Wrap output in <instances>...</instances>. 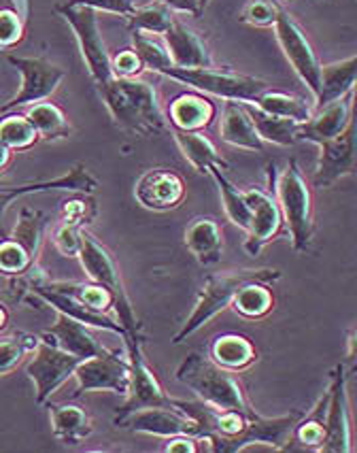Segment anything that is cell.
Here are the masks:
<instances>
[{"instance_id":"cell-1","label":"cell","mask_w":357,"mask_h":453,"mask_svg":"<svg viewBox=\"0 0 357 453\" xmlns=\"http://www.w3.org/2000/svg\"><path fill=\"white\" fill-rule=\"evenodd\" d=\"M113 122L125 133L139 136L162 134L168 130V119L162 111L156 88L143 79L115 77L109 86L98 89Z\"/></svg>"},{"instance_id":"cell-2","label":"cell","mask_w":357,"mask_h":453,"mask_svg":"<svg viewBox=\"0 0 357 453\" xmlns=\"http://www.w3.org/2000/svg\"><path fill=\"white\" fill-rule=\"evenodd\" d=\"M236 372L225 371L219 365H215L209 356L194 351L181 362L177 368V379L187 389L196 394L201 403L217 411H236L247 418H255V409H251L247 400L245 388Z\"/></svg>"},{"instance_id":"cell-3","label":"cell","mask_w":357,"mask_h":453,"mask_svg":"<svg viewBox=\"0 0 357 453\" xmlns=\"http://www.w3.org/2000/svg\"><path fill=\"white\" fill-rule=\"evenodd\" d=\"M279 279L281 271H277V268H240V271H225L209 275L201 294H198L196 307L192 309L190 315H187L186 324H183L181 330L177 332L172 343L181 345L183 341H187L192 334H196L204 324H209L213 318H217L222 311L232 307L234 296L247 286V283L257 281L272 286V283L279 281Z\"/></svg>"},{"instance_id":"cell-4","label":"cell","mask_w":357,"mask_h":453,"mask_svg":"<svg viewBox=\"0 0 357 453\" xmlns=\"http://www.w3.org/2000/svg\"><path fill=\"white\" fill-rule=\"evenodd\" d=\"M79 262H81L83 271L89 277V281L98 283V286L107 288L113 296V313L115 319L124 326L128 336L134 339H143L141 332V321L136 318L133 303H130L128 292H125L122 273H119L118 262L111 256V251L104 247L96 236H92L87 230L81 234V247H79Z\"/></svg>"},{"instance_id":"cell-5","label":"cell","mask_w":357,"mask_h":453,"mask_svg":"<svg viewBox=\"0 0 357 453\" xmlns=\"http://www.w3.org/2000/svg\"><path fill=\"white\" fill-rule=\"evenodd\" d=\"M275 196L285 219L287 233L296 251H307L315 234V213H313V192L304 179L296 160L283 168L279 177L272 181Z\"/></svg>"},{"instance_id":"cell-6","label":"cell","mask_w":357,"mask_h":453,"mask_svg":"<svg viewBox=\"0 0 357 453\" xmlns=\"http://www.w3.org/2000/svg\"><path fill=\"white\" fill-rule=\"evenodd\" d=\"M164 77H171L172 81L183 83L192 88L194 92L209 94L224 100H236V103L249 104L270 88V83L264 79H257L251 75H240V73L230 71V68H178L171 66L162 73Z\"/></svg>"},{"instance_id":"cell-7","label":"cell","mask_w":357,"mask_h":453,"mask_svg":"<svg viewBox=\"0 0 357 453\" xmlns=\"http://www.w3.org/2000/svg\"><path fill=\"white\" fill-rule=\"evenodd\" d=\"M56 12L66 19V24L75 33L79 50H81L83 62H86L94 86H96V89L109 86L115 79V73L111 56H109L107 45H104L101 35L96 12L87 7H68V4H57Z\"/></svg>"},{"instance_id":"cell-8","label":"cell","mask_w":357,"mask_h":453,"mask_svg":"<svg viewBox=\"0 0 357 453\" xmlns=\"http://www.w3.org/2000/svg\"><path fill=\"white\" fill-rule=\"evenodd\" d=\"M300 419V411H293L290 415H281V418H262V415H255V418L247 421L240 434L232 436V439H213L211 451L234 453L251 451L257 449V447H264L268 451L292 449L293 430H296Z\"/></svg>"},{"instance_id":"cell-9","label":"cell","mask_w":357,"mask_h":453,"mask_svg":"<svg viewBox=\"0 0 357 453\" xmlns=\"http://www.w3.org/2000/svg\"><path fill=\"white\" fill-rule=\"evenodd\" d=\"M4 60L22 75V88H19V92L13 98H9L0 107V113H9V111H18L49 100L56 94V89L60 88V83L66 79L65 68L54 65L47 58H24L7 54Z\"/></svg>"},{"instance_id":"cell-10","label":"cell","mask_w":357,"mask_h":453,"mask_svg":"<svg viewBox=\"0 0 357 453\" xmlns=\"http://www.w3.org/2000/svg\"><path fill=\"white\" fill-rule=\"evenodd\" d=\"M125 354H128L130 365V383L128 394H125V403L118 411L115 418L134 413L141 409H154V407H177V400L171 398L157 381L156 372L147 365V357L143 354V339H134V336H124Z\"/></svg>"},{"instance_id":"cell-11","label":"cell","mask_w":357,"mask_h":453,"mask_svg":"<svg viewBox=\"0 0 357 453\" xmlns=\"http://www.w3.org/2000/svg\"><path fill=\"white\" fill-rule=\"evenodd\" d=\"M315 168L313 183L317 188L334 186L338 179L357 173V81L351 94V118L334 139L325 141Z\"/></svg>"},{"instance_id":"cell-12","label":"cell","mask_w":357,"mask_h":453,"mask_svg":"<svg viewBox=\"0 0 357 453\" xmlns=\"http://www.w3.org/2000/svg\"><path fill=\"white\" fill-rule=\"evenodd\" d=\"M81 357L68 354L60 347L49 343L41 336L39 345L33 351V357L26 365V375L34 383V403L43 407L51 394L57 392L71 377H75Z\"/></svg>"},{"instance_id":"cell-13","label":"cell","mask_w":357,"mask_h":453,"mask_svg":"<svg viewBox=\"0 0 357 453\" xmlns=\"http://www.w3.org/2000/svg\"><path fill=\"white\" fill-rule=\"evenodd\" d=\"M277 41H279L283 54H285L287 62H290L296 75L300 77V81L313 92V98L319 96V89H322V62H319L317 54H315L311 41L307 39L300 24L292 18L287 9H279L275 26Z\"/></svg>"},{"instance_id":"cell-14","label":"cell","mask_w":357,"mask_h":453,"mask_svg":"<svg viewBox=\"0 0 357 453\" xmlns=\"http://www.w3.org/2000/svg\"><path fill=\"white\" fill-rule=\"evenodd\" d=\"M113 424L118 428L139 432V434L162 436V439H172V436L178 434L196 436V439H211L201 421L178 407V400L177 407L141 409L134 411V413L122 415V418H115Z\"/></svg>"},{"instance_id":"cell-15","label":"cell","mask_w":357,"mask_h":453,"mask_svg":"<svg viewBox=\"0 0 357 453\" xmlns=\"http://www.w3.org/2000/svg\"><path fill=\"white\" fill-rule=\"evenodd\" d=\"M77 379V389L72 394V400L87 392H96V389H107V392L128 394V383H130V365H128V354H122L119 349L115 351H104L94 357H87L75 371Z\"/></svg>"},{"instance_id":"cell-16","label":"cell","mask_w":357,"mask_h":453,"mask_svg":"<svg viewBox=\"0 0 357 453\" xmlns=\"http://www.w3.org/2000/svg\"><path fill=\"white\" fill-rule=\"evenodd\" d=\"M323 453L353 451V421H351L349 394H346V366L338 365L332 371L328 388V413H325Z\"/></svg>"},{"instance_id":"cell-17","label":"cell","mask_w":357,"mask_h":453,"mask_svg":"<svg viewBox=\"0 0 357 453\" xmlns=\"http://www.w3.org/2000/svg\"><path fill=\"white\" fill-rule=\"evenodd\" d=\"M247 204L251 209V221L249 230H247L245 239V251L249 256H257L268 243L277 239L283 233V219L279 200H277L275 192H266L262 188H249L243 189Z\"/></svg>"},{"instance_id":"cell-18","label":"cell","mask_w":357,"mask_h":453,"mask_svg":"<svg viewBox=\"0 0 357 453\" xmlns=\"http://www.w3.org/2000/svg\"><path fill=\"white\" fill-rule=\"evenodd\" d=\"M186 194V179L178 175L175 168L168 166L149 168L134 186V196L141 207L156 211V213H166V211L181 207Z\"/></svg>"},{"instance_id":"cell-19","label":"cell","mask_w":357,"mask_h":453,"mask_svg":"<svg viewBox=\"0 0 357 453\" xmlns=\"http://www.w3.org/2000/svg\"><path fill=\"white\" fill-rule=\"evenodd\" d=\"M98 188L96 177L87 171L86 165L72 166L66 175L47 179V181H30L22 186H0V239H7V230H4V213H7L9 204L15 203L18 198L28 196V194H45L54 192V189H65V192L75 194H94Z\"/></svg>"},{"instance_id":"cell-20","label":"cell","mask_w":357,"mask_h":453,"mask_svg":"<svg viewBox=\"0 0 357 453\" xmlns=\"http://www.w3.org/2000/svg\"><path fill=\"white\" fill-rule=\"evenodd\" d=\"M56 324H51V328H47L41 334L45 341L57 345L60 349L68 351V354L81 357V360H87V357L107 351V347H103L94 339V334L87 330L86 324H81L75 318H68L66 313H60V311H56Z\"/></svg>"},{"instance_id":"cell-21","label":"cell","mask_w":357,"mask_h":453,"mask_svg":"<svg viewBox=\"0 0 357 453\" xmlns=\"http://www.w3.org/2000/svg\"><path fill=\"white\" fill-rule=\"evenodd\" d=\"M172 66L178 68H207L213 66V56L204 41L187 24L175 19L171 28L162 35Z\"/></svg>"},{"instance_id":"cell-22","label":"cell","mask_w":357,"mask_h":453,"mask_svg":"<svg viewBox=\"0 0 357 453\" xmlns=\"http://www.w3.org/2000/svg\"><path fill=\"white\" fill-rule=\"evenodd\" d=\"M351 94H353V89H351ZM351 94H345V96L315 109L313 118L308 122L300 124L296 139L308 141V143L315 145H322L325 141L334 139L351 118Z\"/></svg>"},{"instance_id":"cell-23","label":"cell","mask_w":357,"mask_h":453,"mask_svg":"<svg viewBox=\"0 0 357 453\" xmlns=\"http://www.w3.org/2000/svg\"><path fill=\"white\" fill-rule=\"evenodd\" d=\"M215 115H217V107L211 98L201 92H183L171 100L166 119L175 130L204 133L213 124Z\"/></svg>"},{"instance_id":"cell-24","label":"cell","mask_w":357,"mask_h":453,"mask_svg":"<svg viewBox=\"0 0 357 453\" xmlns=\"http://www.w3.org/2000/svg\"><path fill=\"white\" fill-rule=\"evenodd\" d=\"M219 134H222L224 143L239 147V150L264 151V141L257 134L249 111L243 103H236V100H225Z\"/></svg>"},{"instance_id":"cell-25","label":"cell","mask_w":357,"mask_h":453,"mask_svg":"<svg viewBox=\"0 0 357 453\" xmlns=\"http://www.w3.org/2000/svg\"><path fill=\"white\" fill-rule=\"evenodd\" d=\"M49 419L56 439L68 447L81 445L94 432L92 418L86 407L77 403L49 404Z\"/></svg>"},{"instance_id":"cell-26","label":"cell","mask_w":357,"mask_h":453,"mask_svg":"<svg viewBox=\"0 0 357 453\" xmlns=\"http://www.w3.org/2000/svg\"><path fill=\"white\" fill-rule=\"evenodd\" d=\"M186 247L198 265L213 266L222 260L224 233L213 218H196L186 230Z\"/></svg>"},{"instance_id":"cell-27","label":"cell","mask_w":357,"mask_h":453,"mask_svg":"<svg viewBox=\"0 0 357 453\" xmlns=\"http://www.w3.org/2000/svg\"><path fill=\"white\" fill-rule=\"evenodd\" d=\"M209 357L225 371H245L257 360V351L254 343L243 334L236 332H225V334L215 336L209 345Z\"/></svg>"},{"instance_id":"cell-28","label":"cell","mask_w":357,"mask_h":453,"mask_svg":"<svg viewBox=\"0 0 357 453\" xmlns=\"http://www.w3.org/2000/svg\"><path fill=\"white\" fill-rule=\"evenodd\" d=\"M171 130H172V136H175L178 150H181L183 157H186L187 165H190L196 173L207 175L213 166L228 168L225 157L219 154L217 147L204 136V133H187V130H175V128Z\"/></svg>"},{"instance_id":"cell-29","label":"cell","mask_w":357,"mask_h":453,"mask_svg":"<svg viewBox=\"0 0 357 453\" xmlns=\"http://www.w3.org/2000/svg\"><path fill=\"white\" fill-rule=\"evenodd\" d=\"M357 81V56L346 58V60L332 62V65L322 66V89L315 98V109L332 103V100L351 94Z\"/></svg>"},{"instance_id":"cell-30","label":"cell","mask_w":357,"mask_h":453,"mask_svg":"<svg viewBox=\"0 0 357 453\" xmlns=\"http://www.w3.org/2000/svg\"><path fill=\"white\" fill-rule=\"evenodd\" d=\"M254 107L266 111L270 115H279V118H287L293 119V122L304 124L313 118L315 107L308 100H304L302 96H296V94H287V92H279V89L268 88L266 92H262L254 103Z\"/></svg>"},{"instance_id":"cell-31","label":"cell","mask_w":357,"mask_h":453,"mask_svg":"<svg viewBox=\"0 0 357 453\" xmlns=\"http://www.w3.org/2000/svg\"><path fill=\"white\" fill-rule=\"evenodd\" d=\"M247 111L251 115V122H254L257 134L264 143L281 145V147H292L296 143V134L300 124L293 122V119L279 118V115H270L266 111L254 107V104H245Z\"/></svg>"},{"instance_id":"cell-32","label":"cell","mask_w":357,"mask_h":453,"mask_svg":"<svg viewBox=\"0 0 357 453\" xmlns=\"http://www.w3.org/2000/svg\"><path fill=\"white\" fill-rule=\"evenodd\" d=\"M209 175L215 179V183H217L219 188V196H222L225 218L247 233L251 221V209L249 204H247L243 189H239L232 181H230V177L225 175V168L222 166H213L211 171H209Z\"/></svg>"},{"instance_id":"cell-33","label":"cell","mask_w":357,"mask_h":453,"mask_svg":"<svg viewBox=\"0 0 357 453\" xmlns=\"http://www.w3.org/2000/svg\"><path fill=\"white\" fill-rule=\"evenodd\" d=\"M28 119L39 133L41 141H57L66 139L71 134V124H68L66 113L57 104L43 100V103L30 104L26 111Z\"/></svg>"},{"instance_id":"cell-34","label":"cell","mask_w":357,"mask_h":453,"mask_svg":"<svg viewBox=\"0 0 357 453\" xmlns=\"http://www.w3.org/2000/svg\"><path fill=\"white\" fill-rule=\"evenodd\" d=\"M39 133L26 113L9 111L0 118V143L11 151H26L39 143Z\"/></svg>"},{"instance_id":"cell-35","label":"cell","mask_w":357,"mask_h":453,"mask_svg":"<svg viewBox=\"0 0 357 453\" xmlns=\"http://www.w3.org/2000/svg\"><path fill=\"white\" fill-rule=\"evenodd\" d=\"M128 19L130 30H136V33H147V35H157L162 36L171 28L172 22H175V12L168 9L164 3L160 0H154L151 4H136V9Z\"/></svg>"},{"instance_id":"cell-36","label":"cell","mask_w":357,"mask_h":453,"mask_svg":"<svg viewBox=\"0 0 357 453\" xmlns=\"http://www.w3.org/2000/svg\"><path fill=\"white\" fill-rule=\"evenodd\" d=\"M232 307L239 315L247 319H262L275 309V296H272L268 283H247V286L236 294Z\"/></svg>"},{"instance_id":"cell-37","label":"cell","mask_w":357,"mask_h":453,"mask_svg":"<svg viewBox=\"0 0 357 453\" xmlns=\"http://www.w3.org/2000/svg\"><path fill=\"white\" fill-rule=\"evenodd\" d=\"M325 413H328V392L319 398L317 407L311 413L302 415L296 430H293L292 442H300L302 449H322L325 436Z\"/></svg>"},{"instance_id":"cell-38","label":"cell","mask_w":357,"mask_h":453,"mask_svg":"<svg viewBox=\"0 0 357 453\" xmlns=\"http://www.w3.org/2000/svg\"><path fill=\"white\" fill-rule=\"evenodd\" d=\"M39 341L41 336L28 334V332L0 336V379L7 377L9 372H13L22 365L24 357L36 349Z\"/></svg>"},{"instance_id":"cell-39","label":"cell","mask_w":357,"mask_h":453,"mask_svg":"<svg viewBox=\"0 0 357 453\" xmlns=\"http://www.w3.org/2000/svg\"><path fill=\"white\" fill-rule=\"evenodd\" d=\"M51 288L60 289L68 294L87 309L98 311V313H113V296L107 288L98 286V283H66V281H49Z\"/></svg>"},{"instance_id":"cell-40","label":"cell","mask_w":357,"mask_h":453,"mask_svg":"<svg viewBox=\"0 0 357 453\" xmlns=\"http://www.w3.org/2000/svg\"><path fill=\"white\" fill-rule=\"evenodd\" d=\"M45 233V215L39 211H33L30 207H24L19 211V219L15 224L11 239L18 241L19 245L28 251V256L36 262V254H39L41 243H43Z\"/></svg>"},{"instance_id":"cell-41","label":"cell","mask_w":357,"mask_h":453,"mask_svg":"<svg viewBox=\"0 0 357 453\" xmlns=\"http://www.w3.org/2000/svg\"><path fill=\"white\" fill-rule=\"evenodd\" d=\"M133 50L139 54L141 62L147 71L154 73H164L166 68L172 66L171 54H168L164 39H157V35H147V33H136L133 30Z\"/></svg>"},{"instance_id":"cell-42","label":"cell","mask_w":357,"mask_h":453,"mask_svg":"<svg viewBox=\"0 0 357 453\" xmlns=\"http://www.w3.org/2000/svg\"><path fill=\"white\" fill-rule=\"evenodd\" d=\"M33 268L34 260L18 241H13L11 236L0 239V275L18 279L28 275Z\"/></svg>"},{"instance_id":"cell-43","label":"cell","mask_w":357,"mask_h":453,"mask_svg":"<svg viewBox=\"0 0 357 453\" xmlns=\"http://www.w3.org/2000/svg\"><path fill=\"white\" fill-rule=\"evenodd\" d=\"M98 213L96 200L92 194H77V196L68 198L60 207V224H71L77 228H86L94 221Z\"/></svg>"},{"instance_id":"cell-44","label":"cell","mask_w":357,"mask_h":453,"mask_svg":"<svg viewBox=\"0 0 357 453\" xmlns=\"http://www.w3.org/2000/svg\"><path fill=\"white\" fill-rule=\"evenodd\" d=\"M279 0H251L240 13V22L255 26V28H272L279 15Z\"/></svg>"},{"instance_id":"cell-45","label":"cell","mask_w":357,"mask_h":453,"mask_svg":"<svg viewBox=\"0 0 357 453\" xmlns=\"http://www.w3.org/2000/svg\"><path fill=\"white\" fill-rule=\"evenodd\" d=\"M24 39V22L13 9H0V50H11Z\"/></svg>"},{"instance_id":"cell-46","label":"cell","mask_w":357,"mask_h":453,"mask_svg":"<svg viewBox=\"0 0 357 453\" xmlns=\"http://www.w3.org/2000/svg\"><path fill=\"white\" fill-rule=\"evenodd\" d=\"M65 4L68 7H87L94 12H104L113 15H122V18H130L136 9L134 0H66Z\"/></svg>"},{"instance_id":"cell-47","label":"cell","mask_w":357,"mask_h":453,"mask_svg":"<svg viewBox=\"0 0 357 453\" xmlns=\"http://www.w3.org/2000/svg\"><path fill=\"white\" fill-rule=\"evenodd\" d=\"M86 228H77L71 224H60L54 233V245L62 256L77 257L79 247H81V234Z\"/></svg>"},{"instance_id":"cell-48","label":"cell","mask_w":357,"mask_h":453,"mask_svg":"<svg viewBox=\"0 0 357 453\" xmlns=\"http://www.w3.org/2000/svg\"><path fill=\"white\" fill-rule=\"evenodd\" d=\"M111 65H113L115 77H122V79H134L145 71L143 62H141V58L134 50L119 51L118 56L111 58Z\"/></svg>"},{"instance_id":"cell-49","label":"cell","mask_w":357,"mask_h":453,"mask_svg":"<svg viewBox=\"0 0 357 453\" xmlns=\"http://www.w3.org/2000/svg\"><path fill=\"white\" fill-rule=\"evenodd\" d=\"M346 371L357 372V328L349 334V341H346Z\"/></svg>"},{"instance_id":"cell-50","label":"cell","mask_w":357,"mask_h":453,"mask_svg":"<svg viewBox=\"0 0 357 453\" xmlns=\"http://www.w3.org/2000/svg\"><path fill=\"white\" fill-rule=\"evenodd\" d=\"M13 154H15V151H11V150H9V147H4L3 143H0V173H3L4 168L11 165Z\"/></svg>"},{"instance_id":"cell-51","label":"cell","mask_w":357,"mask_h":453,"mask_svg":"<svg viewBox=\"0 0 357 453\" xmlns=\"http://www.w3.org/2000/svg\"><path fill=\"white\" fill-rule=\"evenodd\" d=\"M209 3H211V0H192V4H194V18H201V15H202L204 12H207Z\"/></svg>"},{"instance_id":"cell-52","label":"cell","mask_w":357,"mask_h":453,"mask_svg":"<svg viewBox=\"0 0 357 453\" xmlns=\"http://www.w3.org/2000/svg\"><path fill=\"white\" fill-rule=\"evenodd\" d=\"M7 326H9V311L3 303H0V332L7 330Z\"/></svg>"},{"instance_id":"cell-53","label":"cell","mask_w":357,"mask_h":453,"mask_svg":"<svg viewBox=\"0 0 357 453\" xmlns=\"http://www.w3.org/2000/svg\"><path fill=\"white\" fill-rule=\"evenodd\" d=\"M3 58H4V54H3V51H0V60H3Z\"/></svg>"}]
</instances>
